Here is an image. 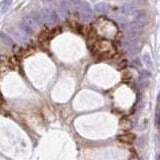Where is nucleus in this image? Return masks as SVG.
I'll return each mask as SVG.
<instances>
[{
  "instance_id": "10",
  "label": "nucleus",
  "mask_w": 160,
  "mask_h": 160,
  "mask_svg": "<svg viewBox=\"0 0 160 160\" xmlns=\"http://www.w3.org/2000/svg\"><path fill=\"white\" fill-rule=\"evenodd\" d=\"M142 61H143V63L145 64V66L147 68H149V69L153 68V62H152V60H151V57L148 53L143 54V56H142Z\"/></svg>"
},
{
  "instance_id": "17",
  "label": "nucleus",
  "mask_w": 160,
  "mask_h": 160,
  "mask_svg": "<svg viewBox=\"0 0 160 160\" xmlns=\"http://www.w3.org/2000/svg\"><path fill=\"white\" fill-rule=\"evenodd\" d=\"M157 160H160V155H159V156H158V159H157Z\"/></svg>"
},
{
  "instance_id": "8",
  "label": "nucleus",
  "mask_w": 160,
  "mask_h": 160,
  "mask_svg": "<svg viewBox=\"0 0 160 160\" xmlns=\"http://www.w3.org/2000/svg\"><path fill=\"white\" fill-rule=\"evenodd\" d=\"M137 11L138 10H136L132 5H129V4H125L120 8V12L123 15H135Z\"/></svg>"
},
{
  "instance_id": "13",
  "label": "nucleus",
  "mask_w": 160,
  "mask_h": 160,
  "mask_svg": "<svg viewBox=\"0 0 160 160\" xmlns=\"http://www.w3.org/2000/svg\"><path fill=\"white\" fill-rule=\"evenodd\" d=\"M120 126L122 129L127 130V129H129L131 127V123L127 118H123V119H121V121H120Z\"/></svg>"
},
{
  "instance_id": "6",
  "label": "nucleus",
  "mask_w": 160,
  "mask_h": 160,
  "mask_svg": "<svg viewBox=\"0 0 160 160\" xmlns=\"http://www.w3.org/2000/svg\"><path fill=\"white\" fill-rule=\"evenodd\" d=\"M80 13L81 17L85 22L90 21L93 16V10L88 2H81L80 3Z\"/></svg>"
},
{
  "instance_id": "7",
  "label": "nucleus",
  "mask_w": 160,
  "mask_h": 160,
  "mask_svg": "<svg viewBox=\"0 0 160 160\" xmlns=\"http://www.w3.org/2000/svg\"><path fill=\"white\" fill-rule=\"evenodd\" d=\"M136 136L132 133H124L121 134V135L117 136V140L121 143H126V144H130L135 140Z\"/></svg>"
},
{
  "instance_id": "2",
  "label": "nucleus",
  "mask_w": 160,
  "mask_h": 160,
  "mask_svg": "<svg viewBox=\"0 0 160 160\" xmlns=\"http://www.w3.org/2000/svg\"><path fill=\"white\" fill-rule=\"evenodd\" d=\"M92 52L101 58H109L115 54L116 49L111 40L103 39L94 41L93 46H92Z\"/></svg>"
},
{
  "instance_id": "12",
  "label": "nucleus",
  "mask_w": 160,
  "mask_h": 160,
  "mask_svg": "<svg viewBox=\"0 0 160 160\" xmlns=\"http://www.w3.org/2000/svg\"><path fill=\"white\" fill-rule=\"evenodd\" d=\"M0 39L2 40V42H3L4 44L8 45V46H11V45L13 44V41L10 38V36H8L7 34L3 33V32H0Z\"/></svg>"
},
{
  "instance_id": "1",
  "label": "nucleus",
  "mask_w": 160,
  "mask_h": 160,
  "mask_svg": "<svg viewBox=\"0 0 160 160\" xmlns=\"http://www.w3.org/2000/svg\"><path fill=\"white\" fill-rule=\"evenodd\" d=\"M93 29L97 35H100L108 39H114L118 33V28L115 23L104 17H100L95 21Z\"/></svg>"
},
{
  "instance_id": "5",
  "label": "nucleus",
  "mask_w": 160,
  "mask_h": 160,
  "mask_svg": "<svg viewBox=\"0 0 160 160\" xmlns=\"http://www.w3.org/2000/svg\"><path fill=\"white\" fill-rule=\"evenodd\" d=\"M148 23V19H147V15L144 11H139L138 10L137 13L134 15L133 20L129 23V28H133V29L140 30L143 28Z\"/></svg>"
},
{
  "instance_id": "16",
  "label": "nucleus",
  "mask_w": 160,
  "mask_h": 160,
  "mask_svg": "<svg viewBox=\"0 0 160 160\" xmlns=\"http://www.w3.org/2000/svg\"><path fill=\"white\" fill-rule=\"evenodd\" d=\"M129 160H139V159H138V157L136 156V155H132V156L130 157V159H129Z\"/></svg>"
},
{
  "instance_id": "18",
  "label": "nucleus",
  "mask_w": 160,
  "mask_h": 160,
  "mask_svg": "<svg viewBox=\"0 0 160 160\" xmlns=\"http://www.w3.org/2000/svg\"><path fill=\"white\" fill-rule=\"evenodd\" d=\"M92 1H95V0H92Z\"/></svg>"
},
{
  "instance_id": "11",
  "label": "nucleus",
  "mask_w": 160,
  "mask_h": 160,
  "mask_svg": "<svg viewBox=\"0 0 160 160\" xmlns=\"http://www.w3.org/2000/svg\"><path fill=\"white\" fill-rule=\"evenodd\" d=\"M11 2H12V0H4L3 2L0 3V12H1L2 14L8 11L10 5H11Z\"/></svg>"
},
{
  "instance_id": "15",
  "label": "nucleus",
  "mask_w": 160,
  "mask_h": 160,
  "mask_svg": "<svg viewBox=\"0 0 160 160\" xmlns=\"http://www.w3.org/2000/svg\"><path fill=\"white\" fill-rule=\"evenodd\" d=\"M71 1H72V3L75 4V5H77V4H79V3H81V0H71Z\"/></svg>"
},
{
  "instance_id": "4",
  "label": "nucleus",
  "mask_w": 160,
  "mask_h": 160,
  "mask_svg": "<svg viewBox=\"0 0 160 160\" xmlns=\"http://www.w3.org/2000/svg\"><path fill=\"white\" fill-rule=\"evenodd\" d=\"M37 25L38 23L34 20L33 17L30 16H25L22 18L20 23V28L23 30L25 34H28V35H32L36 32L37 30Z\"/></svg>"
},
{
  "instance_id": "9",
  "label": "nucleus",
  "mask_w": 160,
  "mask_h": 160,
  "mask_svg": "<svg viewBox=\"0 0 160 160\" xmlns=\"http://www.w3.org/2000/svg\"><path fill=\"white\" fill-rule=\"evenodd\" d=\"M94 10L96 12H99V13H106L108 10H109V6L105 2H100V3L95 5Z\"/></svg>"
},
{
  "instance_id": "14",
  "label": "nucleus",
  "mask_w": 160,
  "mask_h": 160,
  "mask_svg": "<svg viewBox=\"0 0 160 160\" xmlns=\"http://www.w3.org/2000/svg\"><path fill=\"white\" fill-rule=\"evenodd\" d=\"M131 77H132V76H131V73L128 72V71H126V72H124V74H123L122 78H123V80H126V81H127V80L131 79Z\"/></svg>"
},
{
  "instance_id": "3",
  "label": "nucleus",
  "mask_w": 160,
  "mask_h": 160,
  "mask_svg": "<svg viewBox=\"0 0 160 160\" xmlns=\"http://www.w3.org/2000/svg\"><path fill=\"white\" fill-rule=\"evenodd\" d=\"M35 18L39 24H46L49 26L55 25L58 22V15L54 10L44 9L40 12H36Z\"/></svg>"
}]
</instances>
